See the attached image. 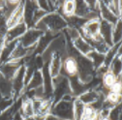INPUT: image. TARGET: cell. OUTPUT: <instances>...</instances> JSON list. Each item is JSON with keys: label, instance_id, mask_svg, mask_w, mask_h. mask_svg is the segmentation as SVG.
Listing matches in <instances>:
<instances>
[{"label": "cell", "instance_id": "obj_1", "mask_svg": "<svg viewBox=\"0 0 122 120\" xmlns=\"http://www.w3.org/2000/svg\"><path fill=\"white\" fill-rule=\"evenodd\" d=\"M76 100V97H74L72 94L64 96L60 101H58L56 104H54L51 113L54 116L58 117L61 120H74V102Z\"/></svg>", "mask_w": 122, "mask_h": 120}, {"label": "cell", "instance_id": "obj_2", "mask_svg": "<svg viewBox=\"0 0 122 120\" xmlns=\"http://www.w3.org/2000/svg\"><path fill=\"white\" fill-rule=\"evenodd\" d=\"M42 21L45 23L46 28L49 32H52L55 34H60L63 30L68 26L65 19L57 12H51L47 14L42 19Z\"/></svg>", "mask_w": 122, "mask_h": 120}, {"label": "cell", "instance_id": "obj_3", "mask_svg": "<svg viewBox=\"0 0 122 120\" xmlns=\"http://www.w3.org/2000/svg\"><path fill=\"white\" fill-rule=\"evenodd\" d=\"M52 85H53V91H52L51 100L53 105L56 104L58 101H60L64 96L72 94L69 80L66 77L62 76V75H59L56 78L52 79Z\"/></svg>", "mask_w": 122, "mask_h": 120}, {"label": "cell", "instance_id": "obj_4", "mask_svg": "<svg viewBox=\"0 0 122 120\" xmlns=\"http://www.w3.org/2000/svg\"><path fill=\"white\" fill-rule=\"evenodd\" d=\"M23 59L21 60H9L8 62L0 65V75L5 78L6 80H9L12 81L14 77L20 70L21 66H23Z\"/></svg>", "mask_w": 122, "mask_h": 120}, {"label": "cell", "instance_id": "obj_5", "mask_svg": "<svg viewBox=\"0 0 122 120\" xmlns=\"http://www.w3.org/2000/svg\"><path fill=\"white\" fill-rule=\"evenodd\" d=\"M24 73H25V66H21L16 76L12 80V85H13V91H14V98L19 99L22 96L25 90V81H24Z\"/></svg>", "mask_w": 122, "mask_h": 120}, {"label": "cell", "instance_id": "obj_6", "mask_svg": "<svg viewBox=\"0 0 122 120\" xmlns=\"http://www.w3.org/2000/svg\"><path fill=\"white\" fill-rule=\"evenodd\" d=\"M79 73V67L77 59L72 56H65L62 61V67H61L60 75L66 77L67 79H71L77 77Z\"/></svg>", "mask_w": 122, "mask_h": 120}, {"label": "cell", "instance_id": "obj_7", "mask_svg": "<svg viewBox=\"0 0 122 120\" xmlns=\"http://www.w3.org/2000/svg\"><path fill=\"white\" fill-rule=\"evenodd\" d=\"M44 33L40 30L36 29L35 27L33 28H28L26 32L19 39V42L22 45L24 48H32L35 47L40 38L42 37Z\"/></svg>", "mask_w": 122, "mask_h": 120}, {"label": "cell", "instance_id": "obj_8", "mask_svg": "<svg viewBox=\"0 0 122 120\" xmlns=\"http://www.w3.org/2000/svg\"><path fill=\"white\" fill-rule=\"evenodd\" d=\"M38 9L36 1H25L24 2V9H23V20L28 28L35 27L33 18L35 11Z\"/></svg>", "mask_w": 122, "mask_h": 120}, {"label": "cell", "instance_id": "obj_9", "mask_svg": "<svg viewBox=\"0 0 122 120\" xmlns=\"http://www.w3.org/2000/svg\"><path fill=\"white\" fill-rule=\"evenodd\" d=\"M112 29L113 25L106 20H100V28H99V35L105 41V43L109 47H112Z\"/></svg>", "mask_w": 122, "mask_h": 120}, {"label": "cell", "instance_id": "obj_10", "mask_svg": "<svg viewBox=\"0 0 122 120\" xmlns=\"http://www.w3.org/2000/svg\"><path fill=\"white\" fill-rule=\"evenodd\" d=\"M28 29L27 25L25 22H21L16 26H14L10 29H8V31L5 36V43H10L14 41H18Z\"/></svg>", "mask_w": 122, "mask_h": 120}, {"label": "cell", "instance_id": "obj_11", "mask_svg": "<svg viewBox=\"0 0 122 120\" xmlns=\"http://www.w3.org/2000/svg\"><path fill=\"white\" fill-rule=\"evenodd\" d=\"M61 34V33H60ZM59 34H55L52 32H45L42 37L40 38V40L38 41L37 45H36V49H35V53L36 55H41L47 48L50 46V44L58 36Z\"/></svg>", "mask_w": 122, "mask_h": 120}, {"label": "cell", "instance_id": "obj_12", "mask_svg": "<svg viewBox=\"0 0 122 120\" xmlns=\"http://www.w3.org/2000/svg\"><path fill=\"white\" fill-rule=\"evenodd\" d=\"M23 9H24V2L21 1L20 4L18 6V8L15 11H13L7 19V28L8 29L16 26L21 22H24V20H23Z\"/></svg>", "mask_w": 122, "mask_h": 120}, {"label": "cell", "instance_id": "obj_13", "mask_svg": "<svg viewBox=\"0 0 122 120\" xmlns=\"http://www.w3.org/2000/svg\"><path fill=\"white\" fill-rule=\"evenodd\" d=\"M98 9H99V14H100V20H106L112 25H114L117 20L121 18H117L115 15L108 8L105 1H98Z\"/></svg>", "mask_w": 122, "mask_h": 120}, {"label": "cell", "instance_id": "obj_14", "mask_svg": "<svg viewBox=\"0 0 122 120\" xmlns=\"http://www.w3.org/2000/svg\"><path fill=\"white\" fill-rule=\"evenodd\" d=\"M65 56L60 53H54L51 57V59L49 62V70L51 78H56L60 75L61 67H62V61Z\"/></svg>", "mask_w": 122, "mask_h": 120}, {"label": "cell", "instance_id": "obj_15", "mask_svg": "<svg viewBox=\"0 0 122 120\" xmlns=\"http://www.w3.org/2000/svg\"><path fill=\"white\" fill-rule=\"evenodd\" d=\"M101 94L97 91L95 88L87 89L86 91L81 93L79 97H77L84 106H92V105L100 98Z\"/></svg>", "mask_w": 122, "mask_h": 120}, {"label": "cell", "instance_id": "obj_16", "mask_svg": "<svg viewBox=\"0 0 122 120\" xmlns=\"http://www.w3.org/2000/svg\"><path fill=\"white\" fill-rule=\"evenodd\" d=\"M19 111L25 120L27 118L34 116V108H33L32 100L28 99L22 95L21 96V105H20V108Z\"/></svg>", "mask_w": 122, "mask_h": 120}, {"label": "cell", "instance_id": "obj_17", "mask_svg": "<svg viewBox=\"0 0 122 120\" xmlns=\"http://www.w3.org/2000/svg\"><path fill=\"white\" fill-rule=\"evenodd\" d=\"M72 44H73V47L75 48V50H77L81 55H83V56H87L91 51L93 50L92 47H91L84 39H82L81 36L78 39H76Z\"/></svg>", "mask_w": 122, "mask_h": 120}, {"label": "cell", "instance_id": "obj_18", "mask_svg": "<svg viewBox=\"0 0 122 120\" xmlns=\"http://www.w3.org/2000/svg\"><path fill=\"white\" fill-rule=\"evenodd\" d=\"M75 10H76V1H62L59 10L57 13H59L64 19L70 18L75 16Z\"/></svg>", "mask_w": 122, "mask_h": 120}, {"label": "cell", "instance_id": "obj_19", "mask_svg": "<svg viewBox=\"0 0 122 120\" xmlns=\"http://www.w3.org/2000/svg\"><path fill=\"white\" fill-rule=\"evenodd\" d=\"M0 97H14L12 81L6 80L0 75Z\"/></svg>", "mask_w": 122, "mask_h": 120}, {"label": "cell", "instance_id": "obj_20", "mask_svg": "<svg viewBox=\"0 0 122 120\" xmlns=\"http://www.w3.org/2000/svg\"><path fill=\"white\" fill-rule=\"evenodd\" d=\"M43 86V76H42V72L41 70H36L35 73L33 74V76L31 78V80H29V82L27 83L26 87H25V91H29V90H33L39 87Z\"/></svg>", "mask_w": 122, "mask_h": 120}, {"label": "cell", "instance_id": "obj_21", "mask_svg": "<svg viewBox=\"0 0 122 120\" xmlns=\"http://www.w3.org/2000/svg\"><path fill=\"white\" fill-rule=\"evenodd\" d=\"M118 78H120V77H116L113 73H112L110 70H108L101 77V85L103 87H105L106 89L110 90L111 87L117 81Z\"/></svg>", "mask_w": 122, "mask_h": 120}, {"label": "cell", "instance_id": "obj_22", "mask_svg": "<svg viewBox=\"0 0 122 120\" xmlns=\"http://www.w3.org/2000/svg\"><path fill=\"white\" fill-rule=\"evenodd\" d=\"M87 57L90 59V61L92 62L93 64V67L95 70H97L98 68H100L101 66L104 65V62H105V54H102L98 51H95V50H92L88 55Z\"/></svg>", "mask_w": 122, "mask_h": 120}, {"label": "cell", "instance_id": "obj_23", "mask_svg": "<svg viewBox=\"0 0 122 120\" xmlns=\"http://www.w3.org/2000/svg\"><path fill=\"white\" fill-rule=\"evenodd\" d=\"M89 12H90V10L86 4V1H76L75 16L86 20V17L89 14Z\"/></svg>", "mask_w": 122, "mask_h": 120}, {"label": "cell", "instance_id": "obj_24", "mask_svg": "<svg viewBox=\"0 0 122 120\" xmlns=\"http://www.w3.org/2000/svg\"><path fill=\"white\" fill-rule=\"evenodd\" d=\"M109 70L113 73L116 77H121V72H122V58L121 55H117L109 66Z\"/></svg>", "mask_w": 122, "mask_h": 120}, {"label": "cell", "instance_id": "obj_25", "mask_svg": "<svg viewBox=\"0 0 122 120\" xmlns=\"http://www.w3.org/2000/svg\"><path fill=\"white\" fill-rule=\"evenodd\" d=\"M121 37H122V24H121V19L117 20V22L113 25L112 29V45H117L121 43Z\"/></svg>", "mask_w": 122, "mask_h": 120}, {"label": "cell", "instance_id": "obj_26", "mask_svg": "<svg viewBox=\"0 0 122 120\" xmlns=\"http://www.w3.org/2000/svg\"><path fill=\"white\" fill-rule=\"evenodd\" d=\"M105 102L112 107H115L117 105L121 104V94L109 91L105 96Z\"/></svg>", "mask_w": 122, "mask_h": 120}, {"label": "cell", "instance_id": "obj_27", "mask_svg": "<svg viewBox=\"0 0 122 120\" xmlns=\"http://www.w3.org/2000/svg\"><path fill=\"white\" fill-rule=\"evenodd\" d=\"M15 102H16V99L14 97H10V98L0 97V112L2 113L7 110H9L14 105Z\"/></svg>", "mask_w": 122, "mask_h": 120}, {"label": "cell", "instance_id": "obj_28", "mask_svg": "<svg viewBox=\"0 0 122 120\" xmlns=\"http://www.w3.org/2000/svg\"><path fill=\"white\" fill-rule=\"evenodd\" d=\"M84 105L78 99L76 98L75 102H74V120H80L83 110H84Z\"/></svg>", "mask_w": 122, "mask_h": 120}, {"label": "cell", "instance_id": "obj_29", "mask_svg": "<svg viewBox=\"0 0 122 120\" xmlns=\"http://www.w3.org/2000/svg\"><path fill=\"white\" fill-rule=\"evenodd\" d=\"M108 118H109V120H120V118H121V104L111 109Z\"/></svg>", "mask_w": 122, "mask_h": 120}, {"label": "cell", "instance_id": "obj_30", "mask_svg": "<svg viewBox=\"0 0 122 120\" xmlns=\"http://www.w3.org/2000/svg\"><path fill=\"white\" fill-rule=\"evenodd\" d=\"M110 91H112V92H115V93H118V94H121V91H122V81H121V77L118 78L117 81L111 87Z\"/></svg>", "mask_w": 122, "mask_h": 120}, {"label": "cell", "instance_id": "obj_31", "mask_svg": "<svg viewBox=\"0 0 122 120\" xmlns=\"http://www.w3.org/2000/svg\"><path fill=\"white\" fill-rule=\"evenodd\" d=\"M37 2V6L39 9L47 12V13H51V10H50V6H49V1L47 0H39V1H36Z\"/></svg>", "mask_w": 122, "mask_h": 120}, {"label": "cell", "instance_id": "obj_32", "mask_svg": "<svg viewBox=\"0 0 122 120\" xmlns=\"http://www.w3.org/2000/svg\"><path fill=\"white\" fill-rule=\"evenodd\" d=\"M11 120H25L22 116H21V114L20 113V111H17L16 113H15L13 116H12V119Z\"/></svg>", "mask_w": 122, "mask_h": 120}, {"label": "cell", "instance_id": "obj_33", "mask_svg": "<svg viewBox=\"0 0 122 120\" xmlns=\"http://www.w3.org/2000/svg\"><path fill=\"white\" fill-rule=\"evenodd\" d=\"M44 120H61V119H59L58 117H56V116H54L53 114L50 113V114H48L47 116L45 117V119H44Z\"/></svg>", "mask_w": 122, "mask_h": 120}, {"label": "cell", "instance_id": "obj_34", "mask_svg": "<svg viewBox=\"0 0 122 120\" xmlns=\"http://www.w3.org/2000/svg\"><path fill=\"white\" fill-rule=\"evenodd\" d=\"M45 118L43 117H38V116H32V117H30V118H27L26 120H44Z\"/></svg>", "mask_w": 122, "mask_h": 120}, {"label": "cell", "instance_id": "obj_35", "mask_svg": "<svg viewBox=\"0 0 122 120\" xmlns=\"http://www.w3.org/2000/svg\"><path fill=\"white\" fill-rule=\"evenodd\" d=\"M98 120H109V118L108 117H99Z\"/></svg>", "mask_w": 122, "mask_h": 120}, {"label": "cell", "instance_id": "obj_36", "mask_svg": "<svg viewBox=\"0 0 122 120\" xmlns=\"http://www.w3.org/2000/svg\"><path fill=\"white\" fill-rule=\"evenodd\" d=\"M69 120H72V119H69Z\"/></svg>", "mask_w": 122, "mask_h": 120}, {"label": "cell", "instance_id": "obj_37", "mask_svg": "<svg viewBox=\"0 0 122 120\" xmlns=\"http://www.w3.org/2000/svg\"><path fill=\"white\" fill-rule=\"evenodd\" d=\"M0 113H1V112H0Z\"/></svg>", "mask_w": 122, "mask_h": 120}, {"label": "cell", "instance_id": "obj_38", "mask_svg": "<svg viewBox=\"0 0 122 120\" xmlns=\"http://www.w3.org/2000/svg\"><path fill=\"white\" fill-rule=\"evenodd\" d=\"M11 119H12V118H11Z\"/></svg>", "mask_w": 122, "mask_h": 120}]
</instances>
